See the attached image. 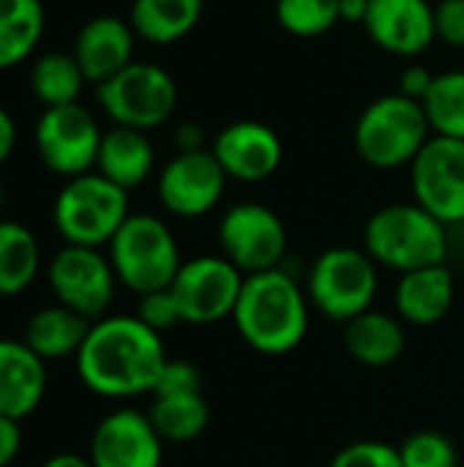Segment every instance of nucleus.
<instances>
[{
  "mask_svg": "<svg viewBox=\"0 0 464 467\" xmlns=\"http://www.w3.org/2000/svg\"><path fill=\"white\" fill-rule=\"evenodd\" d=\"M46 394V361L22 339H0V416L22 421L33 416Z\"/></svg>",
  "mask_w": 464,
  "mask_h": 467,
  "instance_id": "nucleus-20",
  "label": "nucleus"
},
{
  "mask_svg": "<svg viewBox=\"0 0 464 467\" xmlns=\"http://www.w3.org/2000/svg\"><path fill=\"white\" fill-rule=\"evenodd\" d=\"M148 328H153L156 334H164L170 328H175L178 323H183L180 317V309H178V301L172 296V290H156V293H148V296H139L137 298V312H134Z\"/></svg>",
  "mask_w": 464,
  "mask_h": 467,
  "instance_id": "nucleus-33",
  "label": "nucleus"
},
{
  "mask_svg": "<svg viewBox=\"0 0 464 467\" xmlns=\"http://www.w3.org/2000/svg\"><path fill=\"white\" fill-rule=\"evenodd\" d=\"M287 244L290 235L282 216L263 202H235L222 213V257H227L243 276L282 268Z\"/></svg>",
  "mask_w": 464,
  "mask_h": 467,
  "instance_id": "nucleus-10",
  "label": "nucleus"
},
{
  "mask_svg": "<svg viewBox=\"0 0 464 467\" xmlns=\"http://www.w3.org/2000/svg\"><path fill=\"white\" fill-rule=\"evenodd\" d=\"M227 175L208 150L175 153L159 172L156 192L167 213L178 219H200L211 213L227 189Z\"/></svg>",
  "mask_w": 464,
  "mask_h": 467,
  "instance_id": "nucleus-14",
  "label": "nucleus"
},
{
  "mask_svg": "<svg viewBox=\"0 0 464 467\" xmlns=\"http://www.w3.org/2000/svg\"><path fill=\"white\" fill-rule=\"evenodd\" d=\"M44 276L55 304L68 306L90 323L109 315L120 287L109 257L90 246L63 244L46 263Z\"/></svg>",
  "mask_w": 464,
  "mask_h": 467,
  "instance_id": "nucleus-9",
  "label": "nucleus"
},
{
  "mask_svg": "<svg viewBox=\"0 0 464 467\" xmlns=\"http://www.w3.org/2000/svg\"><path fill=\"white\" fill-rule=\"evenodd\" d=\"M90 326H93L90 320L71 312L68 306L49 304L27 317L22 342L46 364L63 361V358H77L79 348L88 339Z\"/></svg>",
  "mask_w": 464,
  "mask_h": 467,
  "instance_id": "nucleus-23",
  "label": "nucleus"
},
{
  "mask_svg": "<svg viewBox=\"0 0 464 467\" xmlns=\"http://www.w3.org/2000/svg\"><path fill=\"white\" fill-rule=\"evenodd\" d=\"M202 391V372L191 364V361H180V358H167L159 383L153 389L150 397H161V394H197Z\"/></svg>",
  "mask_w": 464,
  "mask_h": 467,
  "instance_id": "nucleus-34",
  "label": "nucleus"
},
{
  "mask_svg": "<svg viewBox=\"0 0 464 467\" xmlns=\"http://www.w3.org/2000/svg\"><path fill=\"white\" fill-rule=\"evenodd\" d=\"M44 33L41 0H0V71L30 57Z\"/></svg>",
  "mask_w": 464,
  "mask_h": 467,
  "instance_id": "nucleus-27",
  "label": "nucleus"
},
{
  "mask_svg": "<svg viewBox=\"0 0 464 467\" xmlns=\"http://www.w3.org/2000/svg\"><path fill=\"white\" fill-rule=\"evenodd\" d=\"M211 153L230 181L263 183L282 167L284 145L268 123L235 120L216 134Z\"/></svg>",
  "mask_w": 464,
  "mask_h": 467,
  "instance_id": "nucleus-16",
  "label": "nucleus"
},
{
  "mask_svg": "<svg viewBox=\"0 0 464 467\" xmlns=\"http://www.w3.org/2000/svg\"><path fill=\"white\" fill-rule=\"evenodd\" d=\"M16 145V120L8 115V109L0 107V167L8 161Z\"/></svg>",
  "mask_w": 464,
  "mask_h": 467,
  "instance_id": "nucleus-39",
  "label": "nucleus"
},
{
  "mask_svg": "<svg viewBox=\"0 0 464 467\" xmlns=\"http://www.w3.org/2000/svg\"><path fill=\"white\" fill-rule=\"evenodd\" d=\"M85 82L88 79H85L77 57L74 55H63V52L41 55L33 63V71H30V90L44 104V109L46 107L77 104Z\"/></svg>",
  "mask_w": 464,
  "mask_h": 467,
  "instance_id": "nucleus-28",
  "label": "nucleus"
},
{
  "mask_svg": "<svg viewBox=\"0 0 464 467\" xmlns=\"http://www.w3.org/2000/svg\"><path fill=\"white\" fill-rule=\"evenodd\" d=\"M205 0H134L129 22L137 38L170 47L186 38L202 19Z\"/></svg>",
  "mask_w": 464,
  "mask_h": 467,
  "instance_id": "nucleus-24",
  "label": "nucleus"
},
{
  "mask_svg": "<svg viewBox=\"0 0 464 467\" xmlns=\"http://www.w3.org/2000/svg\"><path fill=\"white\" fill-rule=\"evenodd\" d=\"M175 148L178 153H194V150H208L205 148V129L200 123H180L175 129Z\"/></svg>",
  "mask_w": 464,
  "mask_h": 467,
  "instance_id": "nucleus-38",
  "label": "nucleus"
},
{
  "mask_svg": "<svg viewBox=\"0 0 464 467\" xmlns=\"http://www.w3.org/2000/svg\"><path fill=\"white\" fill-rule=\"evenodd\" d=\"M364 27L383 52L397 57H418L438 41L429 0H369Z\"/></svg>",
  "mask_w": 464,
  "mask_h": 467,
  "instance_id": "nucleus-17",
  "label": "nucleus"
},
{
  "mask_svg": "<svg viewBox=\"0 0 464 467\" xmlns=\"http://www.w3.org/2000/svg\"><path fill=\"white\" fill-rule=\"evenodd\" d=\"M41 246L22 222L0 219V298H16L41 274Z\"/></svg>",
  "mask_w": 464,
  "mask_h": 467,
  "instance_id": "nucleus-25",
  "label": "nucleus"
},
{
  "mask_svg": "<svg viewBox=\"0 0 464 467\" xmlns=\"http://www.w3.org/2000/svg\"><path fill=\"white\" fill-rule=\"evenodd\" d=\"M457 298V279L449 263L399 274L394 287V309L402 323L429 328L449 317Z\"/></svg>",
  "mask_w": 464,
  "mask_h": 467,
  "instance_id": "nucleus-19",
  "label": "nucleus"
},
{
  "mask_svg": "<svg viewBox=\"0 0 464 467\" xmlns=\"http://www.w3.org/2000/svg\"><path fill=\"white\" fill-rule=\"evenodd\" d=\"M22 451V427L14 419L0 416V467H11Z\"/></svg>",
  "mask_w": 464,
  "mask_h": 467,
  "instance_id": "nucleus-37",
  "label": "nucleus"
},
{
  "mask_svg": "<svg viewBox=\"0 0 464 467\" xmlns=\"http://www.w3.org/2000/svg\"><path fill=\"white\" fill-rule=\"evenodd\" d=\"M98 104L115 126L150 131L164 126L178 107V85L156 63H129L96 88Z\"/></svg>",
  "mask_w": 464,
  "mask_h": 467,
  "instance_id": "nucleus-8",
  "label": "nucleus"
},
{
  "mask_svg": "<svg viewBox=\"0 0 464 467\" xmlns=\"http://www.w3.org/2000/svg\"><path fill=\"white\" fill-rule=\"evenodd\" d=\"M129 216V192L96 170L68 178L52 205V224L68 246H109Z\"/></svg>",
  "mask_w": 464,
  "mask_h": 467,
  "instance_id": "nucleus-6",
  "label": "nucleus"
},
{
  "mask_svg": "<svg viewBox=\"0 0 464 467\" xmlns=\"http://www.w3.org/2000/svg\"><path fill=\"white\" fill-rule=\"evenodd\" d=\"M380 290V268L361 249H325L309 268L306 296L314 312L334 323H350L375 306Z\"/></svg>",
  "mask_w": 464,
  "mask_h": 467,
  "instance_id": "nucleus-7",
  "label": "nucleus"
},
{
  "mask_svg": "<svg viewBox=\"0 0 464 467\" xmlns=\"http://www.w3.org/2000/svg\"><path fill=\"white\" fill-rule=\"evenodd\" d=\"M342 342H345L347 356L356 364L369 367V369H383L402 358L407 334H405V323L397 315H388L372 306L369 312L345 323Z\"/></svg>",
  "mask_w": 464,
  "mask_h": 467,
  "instance_id": "nucleus-21",
  "label": "nucleus"
},
{
  "mask_svg": "<svg viewBox=\"0 0 464 467\" xmlns=\"http://www.w3.org/2000/svg\"><path fill=\"white\" fill-rule=\"evenodd\" d=\"M107 257L120 287L137 298L167 290L183 265L178 238L153 213H131L109 241Z\"/></svg>",
  "mask_w": 464,
  "mask_h": 467,
  "instance_id": "nucleus-4",
  "label": "nucleus"
},
{
  "mask_svg": "<svg viewBox=\"0 0 464 467\" xmlns=\"http://www.w3.org/2000/svg\"><path fill=\"white\" fill-rule=\"evenodd\" d=\"M410 192L449 230L464 224V140L432 134L410 164Z\"/></svg>",
  "mask_w": 464,
  "mask_h": 467,
  "instance_id": "nucleus-12",
  "label": "nucleus"
},
{
  "mask_svg": "<svg viewBox=\"0 0 464 467\" xmlns=\"http://www.w3.org/2000/svg\"><path fill=\"white\" fill-rule=\"evenodd\" d=\"M38 467H93V462L82 454H71V451H63V454H52L49 460H44Z\"/></svg>",
  "mask_w": 464,
  "mask_h": 467,
  "instance_id": "nucleus-41",
  "label": "nucleus"
},
{
  "mask_svg": "<svg viewBox=\"0 0 464 467\" xmlns=\"http://www.w3.org/2000/svg\"><path fill=\"white\" fill-rule=\"evenodd\" d=\"M429 129L438 137L464 140V71H443L435 74L427 96L421 99Z\"/></svg>",
  "mask_w": 464,
  "mask_h": 467,
  "instance_id": "nucleus-29",
  "label": "nucleus"
},
{
  "mask_svg": "<svg viewBox=\"0 0 464 467\" xmlns=\"http://www.w3.org/2000/svg\"><path fill=\"white\" fill-rule=\"evenodd\" d=\"M153 167H156V153L145 131L126 129V126H115L104 131L98 159H96L98 175L131 192L150 178Z\"/></svg>",
  "mask_w": 464,
  "mask_h": 467,
  "instance_id": "nucleus-22",
  "label": "nucleus"
},
{
  "mask_svg": "<svg viewBox=\"0 0 464 467\" xmlns=\"http://www.w3.org/2000/svg\"><path fill=\"white\" fill-rule=\"evenodd\" d=\"M243 274L222 254L191 257L180 265L170 290L178 301L180 317L189 326H213L232 320Z\"/></svg>",
  "mask_w": 464,
  "mask_h": 467,
  "instance_id": "nucleus-11",
  "label": "nucleus"
},
{
  "mask_svg": "<svg viewBox=\"0 0 464 467\" xmlns=\"http://www.w3.org/2000/svg\"><path fill=\"white\" fill-rule=\"evenodd\" d=\"M3 205H5V189H3V183H0V213H3Z\"/></svg>",
  "mask_w": 464,
  "mask_h": 467,
  "instance_id": "nucleus-42",
  "label": "nucleus"
},
{
  "mask_svg": "<svg viewBox=\"0 0 464 467\" xmlns=\"http://www.w3.org/2000/svg\"><path fill=\"white\" fill-rule=\"evenodd\" d=\"M306 287L282 265L243 279L232 326L238 337L263 356H287L309 334Z\"/></svg>",
  "mask_w": 464,
  "mask_h": 467,
  "instance_id": "nucleus-2",
  "label": "nucleus"
},
{
  "mask_svg": "<svg viewBox=\"0 0 464 467\" xmlns=\"http://www.w3.org/2000/svg\"><path fill=\"white\" fill-rule=\"evenodd\" d=\"M339 11H342V22H358V25H364L366 11H369V0H342Z\"/></svg>",
  "mask_w": 464,
  "mask_h": 467,
  "instance_id": "nucleus-40",
  "label": "nucleus"
},
{
  "mask_svg": "<svg viewBox=\"0 0 464 467\" xmlns=\"http://www.w3.org/2000/svg\"><path fill=\"white\" fill-rule=\"evenodd\" d=\"M432 79H435V74H432L429 68L413 63V66H407V68L402 71V77H399V93L407 96V99H413V101H421V99L427 96Z\"/></svg>",
  "mask_w": 464,
  "mask_h": 467,
  "instance_id": "nucleus-36",
  "label": "nucleus"
},
{
  "mask_svg": "<svg viewBox=\"0 0 464 467\" xmlns=\"http://www.w3.org/2000/svg\"><path fill=\"white\" fill-rule=\"evenodd\" d=\"M74 364L90 394L134 400L153 394L167 364V350L161 334L148 328L137 315H107L90 326Z\"/></svg>",
  "mask_w": 464,
  "mask_h": 467,
  "instance_id": "nucleus-1",
  "label": "nucleus"
},
{
  "mask_svg": "<svg viewBox=\"0 0 464 467\" xmlns=\"http://www.w3.org/2000/svg\"><path fill=\"white\" fill-rule=\"evenodd\" d=\"M88 460L93 467H161L164 441L148 413L115 408L93 427Z\"/></svg>",
  "mask_w": 464,
  "mask_h": 467,
  "instance_id": "nucleus-15",
  "label": "nucleus"
},
{
  "mask_svg": "<svg viewBox=\"0 0 464 467\" xmlns=\"http://www.w3.org/2000/svg\"><path fill=\"white\" fill-rule=\"evenodd\" d=\"M134 44L137 33L131 22L112 14H101L79 27L71 55L77 57L85 79L98 88L101 82L123 71L129 63H134Z\"/></svg>",
  "mask_w": 464,
  "mask_h": 467,
  "instance_id": "nucleus-18",
  "label": "nucleus"
},
{
  "mask_svg": "<svg viewBox=\"0 0 464 467\" xmlns=\"http://www.w3.org/2000/svg\"><path fill=\"white\" fill-rule=\"evenodd\" d=\"M331 467H402L399 446L386 441H358L336 451Z\"/></svg>",
  "mask_w": 464,
  "mask_h": 467,
  "instance_id": "nucleus-32",
  "label": "nucleus"
},
{
  "mask_svg": "<svg viewBox=\"0 0 464 467\" xmlns=\"http://www.w3.org/2000/svg\"><path fill=\"white\" fill-rule=\"evenodd\" d=\"M101 137L96 118L79 107V101L46 107L36 123V150L41 164L66 181L96 170Z\"/></svg>",
  "mask_w": 464,
  "mask_h": 467,
  "instance_id": "nucleus-13",
  "label": "nucleus"
},
{
  "mask_svg": "<svg viewBox=\"0 0 464 467\" xmlns=\"http://www.w3.org/2000/svg\"><path fill=\"white\" fill-rule=\"evenodd\" d=\"M148 416L164 443H191L211 424V408H208L202 391L153 397Z\"/></svg>",
  "mask_w": 464,
  "mask_h": 467,
  "instance_id": "nucleus-26",
  "label": "nucleus"
},
{
  "mask_svg": "<svg viewBox=\"0 0 464 467\" xmlns=\"http://www.w3.org/2000/svg\"><path fill=\"white\" fill-rule=\"evenodd\" d=\"M429 137L432 129L421 101L402 93H388L366 104L353 129L358 156L375 170L410 167Z\"/></svg>",
  "mask_w": 464,
  "mask_h": 467,
  "instance_id": "nucleus-5",
  "label": "nucleus"
},
{
  "mask_svg": "<svg viewBox=\"0 0 464 467\" xmlns=\"http://www.w3.org/2000/svg\"><path fill=\"white\" fill-rule=\"evenodd\" d=\"M435 33L451 49H464V0H440L435 5Z\"/></svg>",
  "mask_w": 464,
  "mask_h": 467,
  "instance_id": "nucleus-35",
  "label": "nucleus"
},
{
  "mask_svg": "<svg viewBox=\"0 0 464 467\" xmlns=\"http://www.w3.org/2000/svg\"><path fill=\"white\" fill-rule=\"evenodd\" d=\"M402 467H459V451L454 441L435 430L413 432L399 446Z\"/></svg>",
  "mask_w": 464,
  "mask_h": 467,
  "instance_id": "nucleus-31",
  "label": "nucleus"
},
{
  "mask_svg": "<svg viewBox=\"0 0 464 467\" xmlns=\"http://www.w3.org/2000/svg\"><path fill=\"white\" fill-rule=\"evenodd\" d=\"M342 0H276V22L298 38H317L342 22Z\"/></svg>",
  "mask_w": 464,
  "mask_h": 467,
  "instance_id": "nucleus-30",
  "label": "nucleus"
},
{
  "mask_svg": "<svg viewBox=\"0 0 464 467\" xmlns=\"http://www.w3.org/2000/svg\"><path fill=\"white\" fill-rule=\"evenodd\" d=\"M449 227L418 202H394L375 211L364 227V252L394 274L449 260Z\"/></svg>",
  "mask_w": 464,
  "mask_h": 467,
  "instance_id": "nucleus-3",
  "label": "nucleus"
}]
</instances>
